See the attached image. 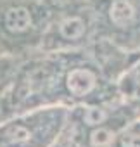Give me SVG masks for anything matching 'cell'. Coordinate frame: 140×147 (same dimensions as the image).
Instances as JSON below:
<instances>
[{
  "mask_svg": "<svg viewBox=\"0 0 140 147\" xmlns=\"http://www.w3.org/2000/svg\"><path fill=\"white\" fill-rule=\"evenodd\" d=\"M121 147H140V131H126L121 137Z\"/></svg>",
  "mask_w": 140,
  "mask_h": 147,
  "instance_id": "cell-8",
  "label": "cell"
},
{
  "mask_svg": "<svg viewBox=\"0 0 140 147\" xmlns=\"http://www.w3.org/2000/svg\"><path fill=\"white\" fill-rule=\"evenodd\" d=\"M114 140V133L107 128H95L92 133H90V144L94 147H106L109 145L111 142Z\"/></svg>",
  "mask_w": 140,
  "mask_h": 147,
  "instance_id": "cell-5",
  "label": "cell"
},
{
  "mask_svg": "<svg viewBox=\"0 0 140 147\" xmlns=\"http://www.w3.org/2000/svg\"><path fill=\"white\" fill-rule=\"evenodd\" d=\"M109 16H111V21L116 26L125 28L126 24H130L135 19V7L128 2V0H116V2L111 5Z\"/></svg>",
  "mask_w": 140,
  "mask_h": 147,
  "instance_id": "cell-3",
  "label": "cell"
},
{
  "mask_svg": "<svg viewBox=\"0 0 140 147\" xmlns=\"http://www.w3.org/2000/svg\"><path fill=\"white\" fill-rule=\"evenodd\" d=\"M59 33L67 40H76L85 33V23L80 18H67L59 24Z\"/></svg>",
  "mask_w": 140,
  "mask_h": 147,
  "instance_id": "cell-4",
  "label": "cell"
},
{
  "mask_svg": "<svg viewBox=\"0 0 140 147\" xmlns=\"http://www.w3.org/2000/svg\"><path fill=\"white\" fill-rule=\"evenodd\" d=\"M83 119H85V123L90 125V126H99L100 123H104L106 113H104V109H100V107H97V106H88V107L85 109Z\"/></svg>",
  "mask_w": 140,
  "mask_h": 147,
  "instance_id": "cell-7",
  "label": "cell"
},
{
  "mask_svg": "<svg viewBox=\"0 0 140 147\" xmlns=\"http://www.w3.org/2000/svg\"><path fill=\"white\" fill-rule=\"evenodd\" d=\"M95 82H97L95 75L90 69H85V67H78V69L69 71L67 76H66L67 90L76 97H83V95L90 94L95 87Z\"/></svg>",
  "mask_w": 140,
  "mask_h": 147,
  "instance_id": "cell-1",
  "label": "cell"
},
{
  "mask_svg": "<svg viewBox=\"0 0 140 147\" xmlns=\"http://www.w3.org/2000/svg\"><path fill=\"white\" fill-rule=\"evenodd\" d=\"M31 26V14L26 7H12L5 12V28L11 33H23Z\"/></svg>",
  "mask_w": 140,
  "mask_h": 147,
  "instance_id": "cell-2",
  "label": "cell"
},
{
  "mask_svg": "<svg viewBox=\"0 0 140 147\" xmlns=\"http://www.w3.org/2000/svg\"><path fill=\"white\" fill-rule=\"evenodd\" d=\"M5 137L11 144H24L31 138V131L21 125H14L5 131Z\"/></svg>",
  "mask_w": 140,
  "mask_h": 147,
  "instance_id": "cell-6",
  "label": "cell"
}]
</instances>
